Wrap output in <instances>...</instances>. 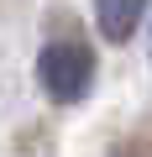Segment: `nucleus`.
I'll list each match as a JSON object with an SVG mask.
<instances>
[{"mask_svg": "<svg viewBox=\"0 0 152 157\" xmlns=\"http://www.w3.org/2000/svg\"><path fill=\"white\" fill-rule=\"evenodd\" d=\"M37 78L58 105H73L95 84V52L84 42H47L42 58H37Z\"/></svg>", "mask_w": 152, "mask_h": 157, "instance_id": "nucleus-1", "label": "nucleus"}, {"mask_svg": "<svg viewBox=\"0 0 152 157\" xmlns=\"http://www.w3.org/2000/svg\"><path fill=\"white\" fill-rule=\"evenodd\" d=\"M147 16V0H95V26L105 42H126Z\"/></svg>", "mask_w": 152, "mask_h": 157, "instance_id": "nucleus-2", "label": "nucleus"}]
</instances>
